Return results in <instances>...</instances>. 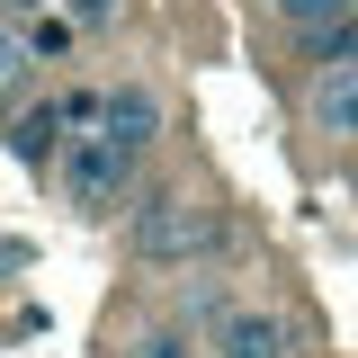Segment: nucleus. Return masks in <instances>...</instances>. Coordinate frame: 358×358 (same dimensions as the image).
Masks as SVG:
<instances>
[{
	"mask_svg": "<svg viewBox=\"0 0 358 358\" xmlns=\"http://www.w3.org/2000/svg\"><path fill=\"white\" fill-rule=\"evenodd\" d=\"M126 242H134L143 268H188V260H206V251L224 242V215L206 206V197H188V188H152V197L126 215Z\"/></svg>",
	"mask_w": 358,
	"mask_h": 358,
	"instance_id": "obj_1",
	"label": "nucleus"
},
{
	"mask_svg": "<svg viewBox=\"0 0 358 358\" xmlns=\"http://www.w3.org/2000/svg\"><path fill=\"white\" fill-rule=\"evenodd\" d=\"M54 179H63V197L81 206V215H108L117 197L134 188V152H117L108 134H63V152H54Z\"/></svg>",
	"mask_w": 358,
	"mask_h": 358,
	"instance_id": "obj_2",
	"label": "nucleus"
},
{
	"mask_svg": "<svg viewBox=\"0 0 358 358\" xmlns=\"http://www.w3.org/2000/svg\"><path fill=\"white\" fill-rule=\"evenodd\" d=\"M99 134H108L117 152H134V162H143V152L162 143V99H152L143 81H117V90H99Z\"/></svg>",
	"mask_w": 358,
	"mask_h": 358,
	"instance_id": "obj_3",
	"label": "nucleus"
},
{
	"mask_svg": "<svg viewBox=\"0 0 358 358\" xmlns=\"http://www.w3.org/2000/svg\"><path fill=\"white\" fill-rule=\"evenodd\" d=\"M313 126H322V134H350V126H358V45H350V36L322 54V81H313Z\"/></svg>",
	"mask_w": 358,
	"mask_h": 358,
	"instance_id": "obj_4",
	"label": "nucleus"
},
{
	"mask_svg": "<svg viewBox=\"0 0 358 358\" xmlns=\"http://www.w3.org/2000/svg\"><path fill=\"white\" fill-rule=\"evenodd\" d=\"M215 358H287V322L260 305H233L215 322Z\"/></svg>",
	"mask_w": 358,
	"mask_h": 358,
	"instance_id": "obj_5",
	"label": "nucleus"
},
{
	"mask_svg": "<svg viewBox=\"0 0 358 358\" xmlns=\"http://www.w3.org/2000/svg\"><path fill=\"white\" fill-rule=\"evenodd\" d=\"M268 9H278V18H287L305 45H322V54L350 36V18H358V0H268Z\"/></svg>",
	"mask_w": 358,
	"mask_h": 358,
	"instance_id": "obj_6",
	"label": "nucleus"
},
{
	"mask_svg": "<svg viewBox=\"0 0 358 358\" xmlns=\"http://www.w3.org/2000/svg\"><path fill=\"white\" fill-rule=\"evenodd\" d=\"M9 152H18L27 171H45V162L63 152V108H27V117L9 126Z\"/></svg>",
	"mask_w": 358,
	"mask_h": 358,
	"instance_id": "obj_7",
	"label": "nucleus"
},
{
	"mask_svg": "<svg viewBox=\"0 0 358 358\" xmlns=\"http://www.w3.org/2000/svg\"><path fill=\"white\" fill-rule=\"evenodd\" d=\"M27 81H36V45H27L18 18H0V108H9V99H27Z\"/></svg>",
	"mask_w": 358,
	"mask_h": 358,
	"instance_id": "obj_8",
	"label": "nucleus"
},
{
	"mask_svg": "<svg viewBox=\"0 0 358 358\" xmlns=\"http://www.w3.org/2000/svg\"><path fill=\"white\" fill-rule=\"evenodd\" d=\"M126 358H197V341H188L179 322H152V331H143V341H134Z\"/></svg>",
	"mask_w": 358,
	"mask_h": 358,
	"instance_id": "obj_9",
	"label": "nucleus"
},
{
	"mask_svg": "<svg viewBox=\"0 0 358 358\" xmlns=\"http://www.w3.org/2000/svg\"><path fill=\"white\" fill-rule=\"evenodd\" d=\"M36 9H45V0H0V18H36Z\"/></svg>",
	"mask_w": 358,
	"mask_h": 358,
	"instance_id": "obj_10",
	"label": "nucleus"
},
{
	"mask_svg": "<svg viewBox=\"0 0 358 358\" xmlns=\"http://www.w3.org/2000/svg\"><path fill=\"white\" fill-rule=\"evenodd\" d=\"M108 9H117V0H81V18H90V27H99V18H108Z\"/></svg>",
	"mask_w": 358,
	"mask_h": 358,
	"instance_id": "obj_11",
	"label": "nucleus"
},
{
	"mask_svg": "<svg viewBox=\"0 0 358 358\" xmlns=\"http://www.w3.org/2000/svg\"><path fill=\"white\" fill-rule=\"evenodd\" d=\"M350 143H358V126H350Z\"/></svg>",
	"mask_w": 358,
	"mask_h": 358,
	"instance_id": "obj_12",
	"label": "nucleus"
}]
</instances>
